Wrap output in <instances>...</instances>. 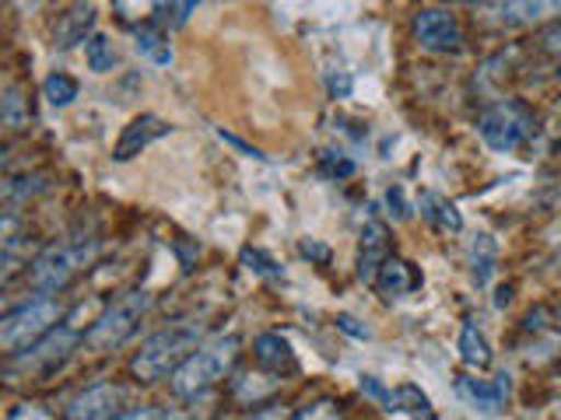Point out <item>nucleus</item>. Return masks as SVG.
<instances>
[{
	"instance_id": "f257e3e1",
	"label": "nucleus",
	"mask_w": 561,
	"mask_h": 420,
	"mask_svg": "<svg viewBox=\"0 0 561 420\" xmlns=\"http://www.w3.org/2000/svg\"><path fill=\"white\" fill-rule=\"evenodd\" d=\"M201 343H204V323L180 319V323L151 332V337L140 343V350L130 361V372L140 382H162L165 375L172 378L193 354H197Z\"/></svg>"
},
{
	"instance_id": "f03ea898",
	"label": "nucleus",
	"mask_w": 561,
	"mask_h": 420,
	"mask_svg": "<svg viewBox=\"0 0 561 420\" xmlns=\"http://www.w3.org/2000/svg\"><path fill=\"white\" fill-rule=\"evenodd\" d=\"M236 358H239V337H215V340L201 343L197 354L169 378L172 396H180V399L204 396L210 385H218L228 372H232Z\"/></svg>"
},
{
	"instance_id": "7ed1b4c3",
	"label": "nucleus",
	"mask_w": 561,
	"mask_h": 420,
	"mask_svg": "<svg viewBox=\"0 0 561 420\" xmlns=\"http://www.w3.org/2000/svg\"><path fill=\"white\" fill-rule=\"evenodd\" d=\"M151 308V294L148 291H123L113 305H105L95 323L84 329V350H92V354H110L119 343H127L140 319H145V312Z\"/></svg>"
},
{
	"instance_id": "20e7f679",
	"label": "nucleus",
	"mask_w": 561,
	"mask_h": 420,
	"mask_svg": "<svg viewBox=\"0 0 561 420\" xmlns=\"http://www.w3.org/2000/svg\"><path fill=\"white\" fill-rule=\"evenodd\" d=\"M478 133L491 151L513 154L537 133V116L526 102L502 98V102H491L478 116Z\"/></svg>"
},
{
	"instance_id": "39448f33",
	"label": "nucleus",
	"mask_w": 561,
	"mask_h": 420,
	"mask_svg": "<svg viewBox=\"0 0 561 420\" xmlns=\"http://www.w3.org/2000/svg\"><path fill=\"white\" fill-rule=\"evenodd\" d=\"M60 315L64 312L53 298H35V302H25L22 308L8 312L4 319H0V347H4V354L11 358L25 354V350L39 343L46 332L57 329Z\"/></svg>"
},
{
	"instance_id": "423d86ee",
	"label": "nucleus",
	"mask_w": 561,
	"mask_h": 420,
	"mask_svg": "<svg viewBox=\"0 0 561 420\" xmlns=\"http://www.w3.org/2000/svg\"><path fill=\"white\" fill-rule=\"evenodd\" d=\"M88 259L84 249H78V245H46V249L32 259L28 267V280L35 291H60L70 277H75L81 270V262Z\"/></svg>"
},
{
	"instance_id": "0eeeda50",
	"label": "nucleus",
	"mask_w": 561,
	"mask_h": 420,
	"mask_svg": "<svg viewBox=\"0 0 561 420\" xmlns=\"http://www.w3.org/2000/svg\"><path fill=\"white\" fill-rule=\"evenodd\" d=\"M414 43L425 52H460L463 49V28L456 14L446 8H417L414 11Z\"/></svg>"
},
{
	"instance_id": "6e6552de",
	"label": "nucleus",
	"mask_w": 561,
	"mask_h": 420,
	"mask_svg": "<svg viewBox=\"0 0 561 420\" xmlns=\"http://www.w3.org/2000/svg\"><path fill=\"white\" fill-rule=\"evenodd\" d=\"M508 393H513V382H508V372H499L495 378H460L456 382V396H460L467 407L481 410L488 417H495L502 407Z\"/></svg>"
},
{
	"instance_id": "1a4fd4ad",
	"label": "nucleus",
	"mask_w": 561,
	"mask_h": 420,
	"mask_svg": "<svg viewBox=\"0 0 561 420\" xmlns=\"http://www.w3.org/2000/svg\"><path fill=\"white\" fill-rule=\"evenodd\" d=\"M119 417V389L113 382H95L67 402L64 420H116Z\"/></svg>"
},
{
	"instance_id": "9d476101",
	"label": "nucleus",
	"mask_w": 561,
	"mask_h": 420,
	"mask_svg": "<svg viewBox=\"0 0 561 420\" xmlns=\"http://www.w3.org/2000/svg\"><path fill=\"white\" fill-rule=\"evenodd\" d=\"M169 133H172V127L162 116H154V113L137 116V119L127 122V127H123L116 148H113V158H116V162H130V158H137L145 148H151L154 140H162Z\"/></svg>"
},
{
	"instance_id": "9b49d317",
	"label": "nucleus",
	"mask_w": 561,
	"mask_h": 420,
	"mask_svg": "<svg viewBox=\"0 0 561 420\" xmlns=\"http://www.w3.org/2000/svg\"><path fill=\"white\" fill-rule=\"evenodd\" d=\"M78 340H84V337H78V326L75 323H60L53 332H46L39 343L28 347L25 354H18L14 364H25V368H53V364H60L70 354V350H75Z\"/></svg>"
},
{
	"instance_id": "f8f14e48",
	"label": "nucleus",
	"mask_w": 561,
	"mask_h": 420,
	"mask_svg": "<svg viewBox=\"0 0 561 420\" xmlns=\"http://www.w3.org/2000/svg\"><path fill=\"white\" fill-rule=\"evenodd\" d=\"M390 259V235H386V224L368 218L362 228V253H358V277L376 284V277L382 270V262Z\"/></svg>"
},
{
	"instance_id": "ddd939ff",
	"label": "nucleus",
	"mask_w": 561,
	"mask_h": 420,
	"mask_svg": "<svg viewBox=\"0 0 561 420\" xmlns=\"http://www.w3.org/2000/svg\"><path fill=\"white\" fill-rule=\"evenodd\" d=\"M95 28V8L92 4H75L70 11H64L53 25V46L57 49H75L81 43L92 39Z\"/></svg>"
},
{
	"instance_id": "4468645a",
	"label": "nucleus",
	"mask_w": 561,
	"mask_h": 420,
	"mask_svg": "<svg viewBox=\"0 0 561 420\" xmlns=\"http://www.w3.org/2000/svg\"><path fill=\"white\" fill-rule=\"evenodd\" d=\"M478 11H484L495 25H534L540 22L548 11H561V4H543V0H505V4H481Z\"/></svg>"
},
{
	"instance_id": "2eb2a0df",
	"label": "nucleus",
	"mask_w": 561,
	"mask_h": 420,
	"mask_svg": "<svg viewBox=\"0 0 561 420\" xmlns=\"http://www.w3.org/2000/svg\"><path fill=\"white\" fill-rule=\"evenodd\" d=\"M253 354H256V361L267 368L274 378L288 375V372H295V368H298L295 350H291V343L285 337H280V332H260V337L253 340Z\"/></svg>"
},
{
	"instance_id": "dca6fc26",
	"label": "nucleus",
	"mask_w": 561,
	"mask_h": 420,
	"mask_svg": "<svg viewBox=\"0 0 561 420\" xmlns=\"http://www.w3.org/2000/svg\"><path fill=\"white\" fill-rule=\"evenodd\" d=\"M421 284V277L414 273V267L408 259H400V256H390L382 262V270L376 277V288L386 294V298H400V294H408Z\"/></svg>"
},
{
	"instance_id": "f3484780",
	"label": "nucleus",
	"mask_w": 561,
	"mask_h": 420,
	"mask_svg": "<svg viewBox=\"0 0 561 420\" xmlns=\"http://www.w3.org/2000/svg\"><path fill=\"white\" fill-rule=\"evenodd\" d=\"M417 207H421V218H425L435 232H453L456 235L463 228V218H460V210H456V203L446 200V197H438V192H421Z\"/></svg>"
},
{
	"instance_id": "a211bd4d",
	"label": "nucleus",
	"mask_w": 561,
	"mask_h": 420,
	"mask_svg": "<svg viewBox=\"0 0 561 420\" xmlns=\"http://www.w3.org/2000/svg\"><path fill=\"white\" fill-rule=\"evenodd\" d=\"M499 267V245L491 235H478L470 242V273H473V284L488 288L491 277H495Z\"/></svg>"
},
{
	"instance_id": "6ab92c4d",
	"label": "nucleus",
	"mask_w": 561,
	"mask_h": 420,
	"mask_svg": "<svg viewBox=\"0 0 561 420\" xmlns=\"http://www.w3.org/2000/svg\"><path fill=\"white\" fill-rule=\"evenodd\" d=\"M134 46H137L140 57H148V60L158 63V67H169V63H172V46H169V35H165L162 28H154V25L137 28Z\"/></svg>"
},
{
	"instance_id": "aec40b11",
	"label": "nucleus",
	"mask_w": 561,
	"mask_h": 420,
	"mask_svg": "<svg viewBox=\"0 0 561 420\" xmlns=\"http://www.w3.org/2000/svg\"><path fill=\"white\" fill-rule=\"evenodd\" d=\"M460 358H463V364H470V368H488L491 364V347H488V340H484V332L478 329V323L473 319H467L463 323V329H460Z\"/></svg>"
},
{
	"instance_id": "412c9836",
	"label": "nucleus",
	"mask_w": 561,
	"mask_h": 420,
	"mask_svg": "<svg viewBox=\"0 0 561 420\" xmlns=\"http://www.w3.org/2000/svg\"><path fill=\"white\" fill-rule=\"evenodd\" d=\"M84 60H88V70H95V74H110L116 67V46L105 32H95L92 39L84 43Z\"/></svg>"
},
{
	"instance_id": "4be33fe9",
	"label": "nucleus",
	"mask_w": 561,
	"mask_h": 420,
	"mask_svg": "<svg viewBox=\"0 0 561 420\" xmlns=\"http://www.w3.org/2000/svg\"><path fill=\"white\" fill-rule=\"evenodd\" d=\"M78 95H81V84L70 74H60V70L43 81V98L53 105V109H67V105L75 102Z\"/></svg>"
},
{
	"instance_id": "5701e85b",
	"label": "nucleus",
	"mask_w": 561,
	"mask_h": 420,
	"mask_svg": "<svg viewBox=\"0 0 561 420\" xmlns=\"http://www.w3.org/2000/svg\"><path fill=\"white\" fill-rule=\"evenodd\" d=\"M151 25L154 28H183L190 22V14H197V4L193 0H186V4H154L151 8Z\"/></svg>"
},
{
	"instance_id": "b1692460",
	"label": "nucleus",
	"mask_w": 561,
	"mask_h": 420,
	"mask_svg": "<svg viewBox=\"0 0 561 420\" xmlns=\"http://www.w3.org/2000/svg\"><path fill=\"white\" fill-rule=\"evenodd\" d=\"M242 267L250 270V273H256V277H267V280H280V277H285V270H280L267 253H263V249H250V245L242 249Z\"/></svg>"
},
{
	"instance_id": "393cba45",
	"label": "nucleus",
	"mask_w": 561,
	"mask_h": 420,
	"mask_svg": "<svg viewBox=\"0 0 561 420\" xmlns=\"http://www.w3.org/2000/svg\"><path fill=\"white\" fill-rule=\"evenodd\" d=\"M393 410H414V413L432 417V402L417 385H400V389H393Z\"/></svg>"
},
{
	"instance_id": "a878e982",
	"label": "nucleus",
	"mask_w": 561,
	"mask_h": 420,
	"mask_svg": "<svg viewBox=\"0 0 561 420\" xmlns=\"http://www.w3.org/2000/svg\"><path fill=\"white\" fill-rule=\"evenodd\" d=\"M291 420H344V407L337 399H316L312 407L298 410Z\"/></svg>"
},
{
	"instance_id": "bb28decb",
	"label": "nucleus",
	"mask_w": 561,
	"mask_h": 420,
	"mask_svg": "<svg viewBox=\"0 0 561 420\" xmlns=\"http://www.w3.org/2000/svg\"><path fill=\"white\" fill-rule=\"evenodd\" d=\"M28 105H25V98H22V92L18 88H8L4 92V122L8 127H22V122H28Z\"/></svg>"
},
{
	"instance_id": "cd10ccee",
	"label": "nucleus",
	"mask_w": 561,
	"mask_h": 420,
	"mask_svg": "<svg viewBox=\"0 0 561 420\" xmlns=\"http://www.w3.org/2000/svg\"><path fill=\"white\" fill-rule=\"evenodd\" d=\"M320 168L327 175H333V179H347V175H355V162H351V158H344V154H337V151H323Z\"/></svg>"
},
{
	"instance_id": "c85d7f7f",
	"label": "nucleus",
	"mask_w": 561,
	"mask_h": 420,
	"mask_svg": "<svg viewBox=\"0 0 561 420\" xmlns=\"http://www.w3.org/2000/svg\"><path fill=\"white\" fill-rule=\"evenodd\" d=\"M362 393L368 396V399H376L379 407H386V410H393V389H386V385L379 382V378H373V375H362Z\"/></svg>"
},
{
	"instance_id": "c756f323",
	"label": "nucleus",
	"mask_w": 561,
	"mask_h": 420,
	"mask_svg": "<svg viewBox=\"0 0 561 420\" xmlns=\"http://www.w3.org/2000/svg\"><path fill=\"white\" fill-rule=\"evenodd\" d=\"M215 133L225 140V144H232L239 154H245V158H256V162H267V154H263L260 148H253V144H245V140L242 137H236L232 130H225V127H215Z\"/></svg>"
},
{
	"instance_id": "7c9ffc66",
	"label": "nucleus",
	"mask_w": 561,
	"mask_h": 420,
	"mask_svg": "<svg viewBox=\"0 0 561 420\" xmlns=\"http://www.w3.org/2000/svg\"><path fill=\"white\" fill-rule=\"evenodd\" d=\"M8 420H53L46 407H39V402H18V407L8 413Z\"/></svg>"
},
{
	"instance_id": "2f4dec72",
	"label": "nucleus",
	"mask_w": 561,
	"mask_h": 420,
	"mask_svg": "<svg viewBox=\"0 0 561 420\" xmlns=\"http://www.w3.org/2000/svg\"><path fill=\"white\" fill-rule=\"evenodd\" d=\"M386 207H390V214H393L397 221H408V218H411V207L403 203V189H400V186H390V189H386Z\"/></svg>"
},
{
	"instance_id": "473e14b6",
	"label": "nucleus",
	"mask_w": 561,
	"mask_h": 420,
	"mask_svg": "<svg viewBox=\"0 0 561 420\" xmlns=\"http://www.w3.org/2000/svg\"><path fill=\"white\" fill-rule=\"evenodd\" d=\"M298 249H302V256L320 262V267H327V262H330V249H327L323 242H316V238H302V245H298Z\"/></svg>"
},
{
	"instance_id": "72a5a7b5",
	"label": "nucleus",
	"mask_w": 561,
	"mask_h": 420,
	"mask_svg": "<svg viewBox=\"0 0 561 420\" xmlns=\"http://www.w3.org/2000/svg\"><path fill=\"white\" fill-rule=\"evenodd\" d=\"M337 329H344L347 337H355V340H368L373 332H368V326H362L355 315H337Z\"/></svg>"
},
{
	"instance_id": "f704fd0d",
	"label": "nucleus",
	"mask_w": 561,
	"mask_h": 420,
	"mask_svg": "<svg viewBox=\"0 0 561 420\" xmlns=\"http://www.w3.org/2000/svg\"><path fill=\"white\" fill-rule=\"evenodd\" d=\"M540 46L548 49L554 60H561V22H558V25H551L548 32L540 35Z\"/></svg>"
},
{
	"instance_id": "c9c22d12",
	"label": "nucleus",
	"mask_w": 561,
	"mask_h": 420,
	"mask_svg": "<svg viewBox=\"0 0 561 420\" xmlns=\"http://www.w3.org/2000/svg\"><path fill=\"white\" fill-rule=\"evenodd\" d=\"M327 84H330V95H333V98H347V95H351V74H344V70H337V74H330Z\"/></svg>"
},
{
	"instance_id": "e433bc0d",
	"label": "nucleus",
	"mask_w": 561,
	"mask_h": 420,
	"mask_svg": "<svg viewBox=\"0 0 561 420\" xmlns=\"http://www.w3.org/2000/svg\"><path fill=\"white\" fill-rule=\"evenodd\" d=\"M291 417H295V410H288V407H267V410H256L245 420H291Z\"/></svg>"
},
{
	"instance_id": "4c0bfd02",
	"label": "nucleus",
	"mask_w": 561,
	"mask_h": 420,
	"mask_svg": "<svg viewBox=\"0 0 561 420\" xmlns=\"http://www.w3.org/2000/svg\"><path fill=\"white\" fill-rule=\"evenodd\" d=\"M116 420H162V410H158V407H140V410H130V413H119Z\"/></svg>"
},
{
	"instance_id": "58836bf2",
	"label": "nucleus",
	"mask_w": 561,
	"mask_h": 420,
	"mask_svg": "<svg viewBox=\"0 0 561 420\" xmlns=\"http://www.w3.org/2000/svg\"><path fill=\"white\" fill-rule=\"evenodd\" d=\"M162 420H190V417H183V413H175V410H162Z\"/></svg>"
},
{
	"instance_id": "ea45409f",
	"label": "nucleus",
	"mask_w": 561,
	"mask_h": 420,
	"mask_svg": "<svg viewBox=\"0 0 561 420\" xmlns=\"http://www.w3.org/2000/svg\"><path fill=\"white\" fill-rule=\"evenodd\" d=\"M558 326H561V308H558Z\"/></svg>"
}]
</instances>
